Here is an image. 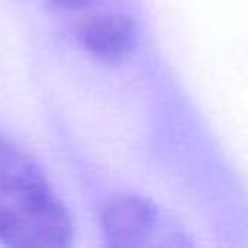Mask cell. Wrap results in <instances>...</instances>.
<instances>
[{
  "mask_svg": "<svg viewBox=\"0 0 248 248\" xmlns=\"http://www.w3.org/2000/svg\"><path fill=\"white\" fill-rule=\"evenodd\" d=\"M70 240V216L44 172L0 135V244L61 248Z\"/></svg>",
  "mask_w": 248,
  "mask_h": 248,
  "instance_id": "cell-1",
  "label": "cell"
},
{
  "mask_svg": "<svg viewBox=\"0 0 248 248\" xmlns=\"http://www.w3.org/2000/svg\"><path fill=\"white\" fill-rule=\"evenodd\" d=\"M103 229L118 246H163L183 244L150 202L137 196H116L103 209Z\"/></svg>",
  "mask_w": 248,
  "mask_h": 248,
  "instance_id": "cell-2",
  "label": "cell"
},
{
  "mask_svg": "<svg viewBox=\"0 0 248 248\" xmlns=\"http://www.w3.org/2000/svg\"><path fill=\"white\" fill-rule=\"evenodd\" d=\"M81 39L92 55L100 59H120L135 48L137 29L126 16H98L83 26Z\"/></svg>",
  "mask_w": 248,
  "mask_h": 248,
  "instance_id": "cell-3",
  "label": "cell"
},
{
  "mask_svg": "<svg viewBox=\"0 0 248 248\" xmlns=\"http://www.w3.org/2000/svg\"><path fill=\"white\" fill-rule=\"evenodd\" d=\"M59 2H65V4H81V2H87V0H59Z\"/></svg>",
  "mask_w": 248,
  "mask_h": 248,
  "instance_id": "cell-4",
  "label": "cell"
}]
</instances>
